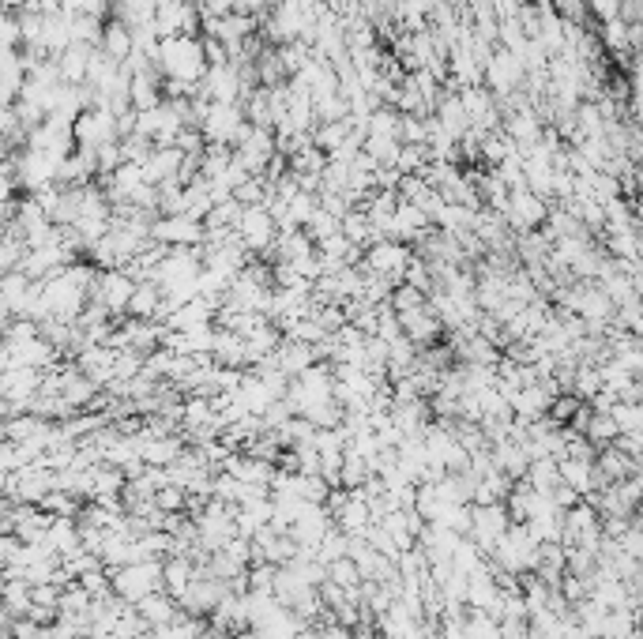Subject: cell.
Segmentation results:
<instances>
[{
  "label": "cell",
  "instance_id": "6da1fadb",
  "mask_svg": "<svg viewBox=\"0 0 643 639\" xmlns=\"http://www.w3.org/2000/svg\"><path fill=\"white\" fill-rule=\"evenodd\" d=\"M207 49L204 38H192V34H173V38H162V49H158V72L173 83H192L200 87L207 79Z\"/></svg>",
  "mask_w": 643,
  "mask_h": 639
},
{
  "label": "cell",
  "instance_id": "7a4b0ae2",
  "mask_svg": "<svg viewBox=\"0 0 643 639\" xmlns=\"http://www.w3.org/2000/svg\"><path fill=\"white\" fill-rule=\"evenodd\" d=\"M113 594L125 598L128 606H140L143 598L166 591V561H136L125 568H110Z\"/></svg>",
  "mask_w": 643,
  "mask_h": 639
},
{
  "label": "cell",
  "instance_id": "3957f363",
  "mask_svg": "<svg viewBox=\"0 0 643 639\" xmlns=\"http://www.w3.org/2000/svg\"><path fill=\"white\" fill-rule=\"evenodd\" d=\"M76 143L83 151H98L106 143H121V117L106 106H91L76 117Z\"/></svg>",
  "mask_w": 643,
  "mask_h": 639
},
{
  "label": "cell",
  "instance_id": "277c9868",
  "mask_svg": "<svg viewBox=\"0 0 643 639\" xmlns=\"http://www.w3.org/2000/svg\"><path fill=\"white\" fill-rule=\"evenodd\" d=\"M234 230L249 252H271L275 249V241H279V234H283L279 222H275V215L267 211L264 203H260V207H245Z\"/></svg>",
  "mask_w": 643,
  "mask_h": 639
},
{
  "label": "cell",
  "instance_id": "5b68a950",
  "mask_svg": "<svg viewBox=\"0 0 643 639\" xmlns=\"http://www.w3.org/2000/svg\"><path fill=\"white\" fill-rule=\"evenodd\" d=\"M410 264H414V249L403 245V241H392V237H380L377 245L365 249V267L377 271V275H384V279H392L395 286L403 282Z\"/></svg>",
  "mask_w": 643,
  "mask_h": 639
},
{
  "label": "cell",
  "instance_id": "8992f818",
  "mask_svg": "<svg viewBox=\"0 0 643 639\" xmlns=\"http://www.w3.org/2000/svg\"><path fill=\"white\" fill-rule=\"evenodd\" d=\"M516 519L508 512V504H474V527H471V538L478 542V549L493 557V549L501 546V538L508 534Z\"/></svg>",
  "mask_w": 643,
  "mask_h": 639
},
{
  "label": "cell",
  "instance_id": "52a82bcc",
  "mask_svg": "<svg viewBox=\"0 0 643 639\" xmlns=\"http://www.w3.org/2000/svg\"><path fill=\"white\" fill-rule=\"evenodd\" d=\"M151 237L166 249H200L207 241V226L189 215H158Z\"/></svg>",
  "mask_w": 643,
  "mask_h": 639
},
{
  "label": "cell",
  "instance_id": "ba28073f",
  "mask_svg": "<svg viewBox=\"0 0 643 639\" xmlns=\"http://www.w3.org/2000/svg\"><path fill=\"white\" fill-rule=\"evenodd\" d=\"M136 286H140V282L132 279L125 267H117V271H102V275H98V282H95V294H91V301L106 305L113 316H121V312H128V305H132Z\"/></svg>",
  "mask_w": 643,
  "mask_h": 639
},
{
  "label": "cell",
  "instance_id": "9c48e42d",
  "mask_svg": "<svg viewBox=\"0 0 643 639\" xmlns=\"http://www.w3.org/2000/svg\"><path fill=\"white\" fill-rule=\"evenodd\" d=\"M523 72H527V64L519 61L512 49H493V57H489V64H486L489 91L497 94V98H508L512 91H519Z\"/></svg>",
  "mask_w": 643,
  "mask_h": 639
},
{
  "label": "cell",
  "instance_id": "30bf717a",
  "mask_svg": "<svg viewBox=\"0 0 643 639\" xmlns=\"http://www.w3.org/2000/svg\"><path fill=\"white\" fill-rule=\"evenodd\" d=\"M136 444H140V459L143 467H173L181 455H185V444L181 437H155V433H136Z\"/></svg>",
  "mask_w": 643,
  "mask_h": 639
},
{
  "label": "cell",
  "instance_id": "8fae6325",
  "mask_svg": "<svg viewBox=\"0 0 643 639\" xmlns=\"http://www.w3.org/2000/svg\"><path fill=\"white\" fill-rule=\"evenodd\" d=\"M504 219L516 230H534L538 222L546 219V203L538 200V192H531V188H516L508 207H504Z\"/></svg>",
  "mask_w": 643,
  "mask_h": 639
},
{
  "label": "cell",
  "instance_id": "7c38bea8",
  "mask_svg": "<svg viewBox=\"0 0 643 639\" xmlns=\"http://www.w3.org/2000/svg\"><path fill=\"white\" fill-rule=\"evenodd\" d=\"M459 98H463V106H467V117H471V125L478 132H486L489 128H497V98L493 91H482V87H459Z\"/></svg>",
  "mask_w": 643,
  "mask_h": 639
},
{
  "label": "cell",
  "instance_id": "4fadbf2b",
  "mask_svg": "<svg viewBox=\"0 0 643 639\" xmlns=\"http://www.w3.org/2000/svg\"><path fill=\"white\" fill-rule=\"evenodd\" d=\"M399 324H403V335H407L414 346L433 343V339L440 335V328H444V320H440V316L429 309V305H422V309H410V312H399Z\"/></svg>",
  "mask_w": 643,
  "mask_h": 639
},
{
  "label": "cell",
  "instance_id": "5bb4252c",
  "mask_svg": "<svg viewBox=\"0 0 643 639\" xmlns=\"http://www.w3.org/2000/svg\"><path fill=\"white\" fill-rule=\"evenodd\" d=\"M185 158L189 155H185L181 147H155L151 158L143 162V173H147V181H151V185H166V181H173V177H181Z\"/></svg>",
  "mask_w": 643,
  "mask_h": 639
},
{
  "label": "cell",
  "instance_id": "9a60e30c",
  "mask_svg": "<svg viewBox=\"0 0 643 639\" xmlns=\"http://www.w3.org/2000/svg\"><path fill=\"white\" fill-rule=\"evenodd\" d=\"M136 613H140L143 624H147L151 632H158V628H166V624L177 621L185 609H181V602H177L170 591H158V594H151V598H143L140 606H136Z\"/></svg>",
  "mask_w": 643,
  "mask_h": 639
},
{
  "label": "cell",
  "instance_id": "2e32d148",
  "mask_svg": "<svg viewBox=\"0 0 643 639\" xmlns=\"http://www.w3.org/2000/svg\"><path fill=\"white\" fill-rule=\"evenodd\" d=\"M46 546L64 561L68 553H76V549L83 546V527H79L76 519H68V515H57L46 534Z\"/></svg>",
  "mask_w": 643,
  "mask_h": 639
},
{
  "label": "cell",
  "instance_id": "e0dca14e",
  "mask_svg": "<svg viewBox=\"0 0 643 639\" xmlns=\"http://www.w3.org/2000/svg\"><path fill=\"white\" fill-rule=\"evenodd\" d=\"M102 53L113 57L117 64H125L132 53H136V42H132V27L121 23V19H110L106 23V34H102Z\"/></svg>",
  "mask_w": 643,
  "mask_h": 639
},
{
  "label": "cell",
  "instance_id": "ac0fdd59",
  "mask_svg": "<svg viewBox=\"0 0 643 639\" xmlns=\"http://www.w3.org/2000/svg\"><path fill=\"white\" fill-rule=\"evenodd\" d=\"M155 639H215V628L204 621V617H192V613H181L173 624L151 632Z\"/></svg>",
  "mask_w": 643,
  "mask_h": 639
},
{
  "label": "cell",
  "instance_id": "d6986e66",
  "mask_svg": "<svg viewBox=\"0 0 643 639\" xmlns=\"http://www.w3.org/2000/svg\"><path fill=\"white\" fill-rule=\"evenodd\" d=\"M343 234L350 237V241H354L358 249H369V245H377V241H380L373 219H369L365 211H358V207H354V211H350V215L343 219Z\"/></svg>",
  "mask_w": 643,
  "mask_h": 639
},
{
  "label": "cell",
  "instance_id": "ffe728a7",
  "mask_svg": "<svg viewBox=\"0 0 643 639\" xmlns=\"http://www.w3.org/2000/svg\"><path fill=\"white\" fill-rule=\"evenodd\" d=\"M358 128H354V121H328V125H316V132H313V143L320 147V151H339L350 136H354Z\"/></svg>",
  "mask_w": 643,
  "mask_h": 639
},
{
  "label": "cell",
  "instance_id": "44dd1931",
  "mask_svg": "<svg viewBox=\"0 0 643 639\" xmlns=\"http://www.w3.org/2000/svg\"><path fill=\"white\" fill-rule=\"evenodd\" d=\"M463 624H467V636L471 639H504V624L493 613H486V609H471L463 617Z\"/></svg>",
  "mask_w": 643,
  "mask_h": 639
},
{
  "label": "cell",
  "instance_id": "7402d4cb",
  "mask_svg": "<svg viewBox=\"0 0 643 639\" xmlns=\"http://www.w3.org/2000/svg\"><path fill=\"white\" fill-rule=\"evenodd\" d=\"M365 151L377 158L380 166H399L403 140H395V136H365Z\"/></svg>",
  "mask_w": 643,
  "mask_h": 639
},
{
  "label": "cell",
  "instance_id": "603a6c76",
  "mask_svg": "<svg viewBox=\"0 0 643 639\" xmlns=\"http://www.w3.org/2000/svg\"><path fill=\"white\" fill-rule=\"evenodd\" d=\"M373 478V467L361 459L358 452L346 448V459H343V489H361V485Z\"/></svg>",
  "mask_w": 643,
  "mask_h": 639
},
{
  "label": "cell",
  "instance_id": "cb8c5ba5",
  "mask_svg": "<svg viewBox=\"0 0 643 639\" xmlns=\"http://www.w3.org/2000/svg\"><path fill=\"white\" fill-rule=\"evenodd\" d=\"M610 414H613V421H617V429H621V437H628V433H643V403H617Z\"/></svg>",
  "mask_w": 643,
  "mask_h": 639
},
{
  "label": "cell",
  "instance_id": "d4e9b609",
  "mask_svg": "<svg viewBox=\"0 0 643 639\" xmlns=\"http://www.w3.org/2000/svg\"><path fill=\"white\" fill-rule=\"evenodd\" d=\"M189 493L181 489V485H162L155 493V504L162 508L166 515H185V508H189Z\"/></svg>",
  "mask_w": 643,
  "mask_h": 639
},
{
  "label": "cell",
  "instance_id": "484cf974",
  "mask_svg": "<svg viewBox=\"0 0 643 639\" xmlns=\"http://www.w3.org/2000/svg\"><path fill=\"white\" fill-rule=\"evenodd\" d=\"M617 437H621V429H617L613 414L595 410V418L587 421V440H595V444H610V440H617Z\"/></svg>",
  "mask_w": 643,
  "mask_h": 639
},
{
  "label": "cell",
  "instance_id": "4316f807",
  "mask_svg": "<svg viewBox=\"0 0 643 639\" xmlns=\"http://www.w3.org/2000/svg\"><path fill=\"white\" fill-rule=\"evenodd\" d=\"M425 305V290H418V286H395L392 294V309L395 312H410V309H422Z\"/></svg>",
  "mask_w": 643,
  "mask_h": 639
},
{
  "label": "cell",
  "instance_id": "83f0119b",
  "mask_svg": "<svg viewBox=\"0 0 643 639\" xmlns=\"http://www.w3.org/2000/svg\"><path fill=\"white\" fill-rule=\"evenodd\" d=\"M4 4H8V12H23L31 0H4Z\"/></svg>",
  "mask_w": 643,
  "mask_h": 639
},
{
  "label": "cell",
  "instance_id": "f1b7e54d",
  "mask_svg": "<svg viewBox=\"0 0 643 639\" xmlns=\"http://www.w3.org/2000/svg\"><path fill=\"white\" fill-rule=\"evenodd\" d=\"M234 639H264V636H260V632H256V628H241V632H237Z\"/></svg>",
  "mask_w": 643,
  "mask_h": 639
}]
</instances>
